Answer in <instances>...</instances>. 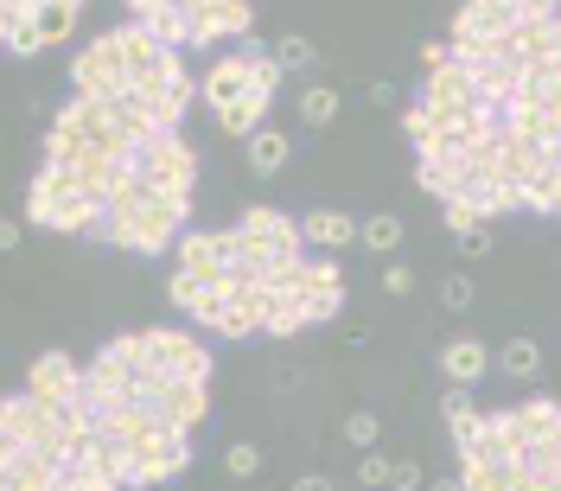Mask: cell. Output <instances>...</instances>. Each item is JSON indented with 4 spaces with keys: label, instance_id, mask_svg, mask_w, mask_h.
Wrapping results in <instances>:
<instances>
[{
    "label": "cell",
    "instance_id": "obj_16",
    "mask_svg": "<svg viewBox=\"0 0 561 491\" xmlns=\"http://www.w3.org/2000/svg\"><path fill=\"white\" fill-rule=\"evenodd\" d=\"M268 319V288L256 281V288H230L224 301V319H218V339H256Z\"/></svg>",
    "mask_w": 561,
    "mask_h": 491
},
{
    "label": "cell",
    "instance_id": "obj_23",
    "mask_svg": "<svg viewBox=\"0 0 561 491\" xmlns=\"http://www.w3.org/2000/svg\"><path fill=\"white\" fill-rule=\"evenodd\" d=\"M300 236L319 243V249H351V243H358V218H344L338 204H319V211L300 218Z\"/></svg>",
    "mask_w": 561,
    "mask_h": 491
},
{
    "label": "cell",
    "instance_id": "obj_48",
    "mask_svg": "<svg viewBox=\"0 0 561 491\" xmlns=\"http://www.w3.org/2000/svg\"><path fill=\"white\" fill-rule=\"evenodd\" d=\"M371 103L376 109H396V83H389V77H376L371 83Z\"/></svg>",
    "mask_w": 561,
    "mask_h": 491
},
{
    "label": "cell",
    "instance_id": "obj_50",
    "mask_svg": "<svg viewBox=\"0 0 561 491\" xmlns=\"http://www.w3.org/2000/svg\"><path fill=\"white\" fill-rule=\"evenodd\" d=\"M428 491H466V479H459V472H447V479H434Z\"/></svg>",
    "mask_w": 561,
    "mask_h": 491
},
{
    "label": "cell",
    "instance_id": "obj_47",
    "mask_svg": "<svg viewBox=\"0 0 561 491\" xmlns=\"http://www.w3.org/2000/svg\"><path fill=\"white\" fill-rule=\"evenodd\" d=\"M20 26V0H0V51H7V38Z\"/></svg>",
    "mask_w": 561,
    "mask_h": 491
},
{
    "label": "cell",
    "instance_id": "obj_17",
    "mask_svg": "<svg viewBox=\"0 0 561 491\" xmlns=\"http://www.w3.org/2000/svg\"><path fill=\"white\" fill-rule=\"evenodd\" d=\"M542 153H549V141H536V135H524V128H504V135H498V179L529 186V173L542 166Z\"/></svg>",
    "mask_w": 561,
    "mask_h": 491
},
{
    "label": "cell",
    "instance_id": "obj_25",
    "mask_svg": "<svg viewBox=\"0 0 561 491\" xmlns=\"http://www.w3.org/2000/svg\"><path fill=\"white\" fill-rule=\"evenodd\" d=\"M268 103H274V96H256V90H249V96H236L230 109H218V128H224L230 141H249L268 121Z\"/></svg>",
    "mask_w": 561,
    "mask_h": 491
},
{
    "label": "cell",
    "instance_id": "obj_11",
    "mask_svg": "<svg viewBox=\"0 0 561 491\" xmlns=\"http://www.w3.org/2000/svg\"><path fill=\"white\" fill-rule=\"evenodd\" d=\"M236 230L256 243V249H274V256H306V236H300V218H288L281 204H249Z\"/></svg>",
    "mask_w": 561,
    "mask_h": 491
},
{
    "label": "cell",
    "instance_id": "obj_8",
    "mask_svg": "<svg viewBox=\"0 0 561 491\" xmlns=\"http://www.w3.org/2000/svg\"><path fill=\"white\" fill-rule=\"evenodd\" d=\"M179 268H191V274H211V281H224L230 268H236V256H243V230H186L179 243Z\"/></svg>",
    "mask_w": 561,
    "mask_h": 491
},
{
    "label": "cell",
    "instance_id": "obj_37",
    "mask_svg": "<svg viewBox=\"0 0 561 491\" xmlns=\"http://www.w3.org/2000/svg\"><path fill=\"white\" fill-rule=\"evenodd\" d=\"M441 224H447L453 236H466V230H479L486 218L472 211V198H447V204H441Z\"/></svg>",
    "mask_w": 561,
    "mask_h": 491
},
{
    "label": "cell",
    "instance_id": "obj_41",
    "mask_svg": "<svg viewBox=\"0 0 561 491\" xmlns=\"http://www.w3.org/2000/svg\"><path fill=\"white\" fill-rule=\"evenodd\" d=\"M358 486L389 491V459H383V454H358Z\"/></svg>",
    "mask_w": 561,
    "mask_h": 491
},
{
    "label": "cell",
    "instance_id": "obj_10",
    "mask_svg": "<svg viewBox=\"0 0 561 491\" xmlns=\"http://www.w3.org/2000/svg\"><path fill=\"white\" fill-rule=\"evenodd\" d=\"M166 301L179 306L186 319H198L204 332H218V319H224L230 288H224V281H211V274H191V268H173V281H166Z\"/></svg>",
    "mask_w": 561,
    "mask_h": 491
},
{
    "label": "cell",
    "instance_id": "obj_12",
    "mask_svg": "<svg viewBox=\"0 0 561 491\" xmlns=\"http://www.w3.org/2000/svg\"><path fill=\"white\" fill-rule=\"evenodd\" d=\"M300 306H306V326H326L344 313V268L332 256L306 262V281H300Z\"/></svg>",
    "mask_w": 561,
    "mask_h": 491
},
{
    "label": "cell",
    "instance_id": "obj_22",
    "mask_svg": "<svg viewBox=\"0 0 561 491\" xmlns=\"http://www.w3.org/2000/svg\"><path fill=\"white\" fill-rule=\"evenodd\" d=\"M511 421H517V434H524V447L529 441H561V402L556 396H529V402H511Z\"/></svg>",
    "mask_w": 561,
    "mask_h": 491
},
{
    "label": "cell",
    "instance_id": "obj_13",
    "mask_svg": "<svg viewBox=\"0 0 561 491\" xmlns=\"http://www.w3.org/2000/svg\"><path fill=\"white\" fill-rule=\"evenodd\" d=\"M256 33V0H218V7H191V45H224V38Z\"/></svg>",
    "mask_w": 561,
    "mask_h": 491
},
{
    "label": "cell",
    "instance_id": "obj_27",
    "mask_svg": "<svg viewBox=\"0 0 561 491\" xmlns=\"http://www.w3.org/2000/svg\"><path fill=\"white\" fill-rule=\"evenodd\" d=\"M491 364H498L511 383H536V377H542V344H536V339H511Z\"/></svg>",
    "mask_w": 561,
    "mask_h": 491
},
{
    "label": "cell",
    "instance_id": "obj_39",
    "mask_svg": "<svg viewBox=\"0 0 561 491\" xmlns=\"http://www.w3.org/2000/svg\"><path fill=\"white\" fill-rule=\"evenodd\" d=\"M402 135H409V148L421 153L428 141H434V115L421 109V103H409V109H402Z\"/></svg>",
    "mask_w": 561,
    "mask_h": 491
},
{
    "label": "cell",
    "instance_id": "obj_45",
    "mask_svg": "<svg viewBox=\"0 0 561 491\" xmlns=\"http://www.w3.org/2000/svg\"><path fill=\"white\" fill-rule=\"evenodd\" d=\"M20 236H26V218H0V256L20 249Z\"/></svg>",
    "mask_w": 561,
    "mask_h": 491
},
{
    "label": "cell",
    "instance_id": "obj_26",
    "mask_svg": "<svg viewBox=\"0 0 561 491\" xmlns=\"http://www.w3.org/2000/svg\"><path fill=\"white\" fill-rule=\"evenodd\" d=\"M459 479H466V491H529L524 459H491V466H466Z\"/></svg>",
    "mask_w": 561,
    "mask_h": 491
},
{
    "label": "cell",
    "instance_id": "obj_6",
    "mask_svg": "<svg viewBox=\"0 0 561 491\" xmlns=\"http://www.w3.org/2000/svg\"><path fill=\"white\" fill-rule=\"evenodd\" d=\"M186 466H191V434H186V428H160V434H148V441H141L128 486H135V491L166 486V479H179Z\"/></svg>",
    "mask_w": 561,
    "mask_h": 491
},
{
    "label": "cell",
    "instance_id": "obj_31",
    "mask_svg": "<svg viewBox=\"0 0 561 491\" xmlns=\"http://www.w3.org/2000/svg\"><path fill=\"white\" fill-rule=\"evenodd\" d=\"M77 13H83V0H45L33 20H38V33H45V45H65V38L77 33Z\"/></svg>",
    "mask_w": 561,
    "mask_h": 491
},
{
    "label": "cell",
    "instance_id": "obj_35",
    "mask_svg": "<svg viewBox=\"0 0 561 491\" xmlns=\"http://www.w3.org/2000/svg\"><path fill=\"white\" fill-rule=\"evenodd\" d=\"M45 51V33H38L33 13H20V26H13V38H7V58H38Z\"/></svg>",
    "mask_w": 561,
    "mask_h": 491
},
{
    "label": "cell",
    "instance_id": "obj_49",
    "mask_svg": "<svg viewBox=\"0 0 561 491\" xmlns=\"http://www.w3.org/2000/svg\"><path fill=\"white\" fill-rule=\"evenodd\" d=\"M294 491H338V486L326 479V472H300V479H294Z\"/></svg>",
    "mask_w": 561,
    "mask_h": 491
},
{
    "label": "cell",
    "instance_id": "obj_28",
    "mask_svg": "<svg viewBox=\"0 0 561 491\" xmlns=\"http://www.w3.org/2000/svg\"><path fill=\"white\" fill-rule=\"evenodd\" d=\"M517 51L529 58H561V13H549V20H524L517 26Z\"/></svg>",
    "mask_w": 561,
    "mask_h": 491
},
{
    "label": "cell",
    "instance_id": "obj_3",
    "mask_svg": "<svg viewBox=\"0 0 561 491\" xmlns=\"http://www.w3.org/2000/svg\"><path fill=\"white\" fill-rule=\"evenodd\" d=\"M115 51H121V71H128V90H166V83H179L186 65H179V45H166V38H153L141 20H128V26H115Z\"/></svg>",
    "mask_w": 561,
    "mask_h": 491
},
{
    "label": "cell",
    "instance_id": "obj_20",
    "mask_svg": "<svg viewBox=\"0 0 561 491\" xmlns=\"http://www.w3.org/2000/svg\"><path fill=\"white\" fill-rule=\"evenodd\" d=\"M198 96L211 103V115L230 109L236 96H249V71H243V51H224L211 71H204V83H198Z\"/></svg>",
    "mask_w": 561,
    "mask_h": 491
},
{
    "label": "cell",
    "instance_id": "obj_18",
    "mask_svg": "<svg viewBox=\"0 0 561 491\" xmlns=\"http://www.w3.org/2000/svg\"><path fill=\"white\" fill-rule=\"evenodd\" d=\"M160 409H166V421L173 428H204L211 421V383H166L160 389Z\"/></svg>",
    "mask_w": 561,
    "mask_h": 491
},
{
    "label": "cell",
    "instance_id": "obj_43",
    "mask_svg": "<svg viewBox=\"0 0 561 491\" xmlns=\"http://www.w3.org/2000/svg\"><path fill=\"white\" fill-rule=\"evenodd\" d=\"M383 294H396V301H402V294H414V268L389 262V268H383Z\"/></svg>",
    "mask_w": 561,
    "mask_h": 491
},
{
    "label": "cell",
    "instance_id": "obj_15",
    "mask_svg": "<svg viewBox=\"0 0 561 491\" xmlns=\"http://www.w3.org/2000/svg\"><path fill=\"white\" fill-rule=\"evenodd\" d=\"M414 186L447 204V198H466L472 191V166H466V153H421L414 160Z\"/></svg>",
    "mask_w": 561,
    "mask_h": 491
},
{
    "label": "cell",
    "instance_id": "obj_5",
    "mask_svg": "<svg viewBox=\"0 0 561 491\" xmlns=\"http://www.w3.org/2000/svg\"><path fill=\"white\" fill-rule=\"evenodd\" d=\"M71 83H77V96H96V103L128 96V71H121V51H115L109 33H96V38H90V45L71 58Z\"/></svg>",
    "mask_w": 561,
    "mask_h": 491
},
{
    "label": "cell",
    "instance_id": "obj_36",
    "mask_svg": "<svg viewBox=\"0 0 561 491\" xmlns=\"http://www.w3.org/2000/svg\"><path fill=\"white\" fill-rule=\"evenodd\" d=\"M376 434H383V428H376L371 409H351V416H344V441H351L358 454H371V447H376Z\"/></svg>",
    "mask_w": 561,
    "mask_h": 491
},
{
    "label": "cell",
    "instance_id": "obj_30",
    "mask_svg": "<svg viewBox=\"0 0 561 491\" xmlns=\"http://www.w3.org/2000/svg\"><path fill=\"white\" fill-rule=\"evenodd\" d=\"M396 243H402V218H396V211H376V218L358 224V249H364V256H389Z\"/></svg>",
    "mask_w": 561,
    "mask_h": 491
},
{
    "label": "cell",
    "instance_id": "obj_52",
    "mask_svg": "<svg viewBox=\"0 0 561 491\" xmlns=\"http://www.w3.org/2000/svg\"><path fill=\"white\" fill-rule=\"evenodd\" d=\"M38 7H45V0H20V13H38Z\"/></svg>",
    "mask_w": 561,
    "mask_h": 491
},
{
    "label": "cell",
    "instance_id": "obj_1",
    "mask_svg": "<svg viewBox=\"0 0 561 491\" xmlns=\"http://www.w3.org/2000/svg\"><path fill=\"white\" fill-rule=\"evenodd\" d=\"M186 218L191 198H166V191H148L135 179L121 198H109V243L128 256H160L186 236Z\"/></svg>",
    "mask_w": 561,
    "mask_h": 491
},
{
    "label": "cell",
    "instance_id": "obj_19",
    "mask_svg": "<svg viewBox=\"0 0 561 491\" xmlns=\"http://www.w3.org/2000/svg\"><path fill=\"white\" fill-rule=\"evenodd\" d=\"M441 371H447V383L479 389V383L491 377V344H479V339H447V344H441Z\"/></svg>",
    "mask_w": 561,
    "mask_h": 491
},
{
    "label": "cell",
    "instance_id": "obj_44",
    "mask_svg": "<svg viewBox=\"0 0 561 491\" xmlns=\"http://www.w3.org/2000/svg\"><path fill=\"white\" fill-rule=\"evenodd\" d=\"M459 256H491V230L486 224L466 230V236H459Z\"/></svg>",
    "mask_w": 561,
    "mask_h": 491
},
{
    "label": "cell",
    "instance_id": "obj_7",
    "mask_svg": "<svg viewBox=\"0 0 561 491\" xmlns=\"http://www.w3.org/2000/svg\"><path fill=\"white\" fill-rule=\"evenodd\" d=\"M421 109L434 115V121H466V115L479 109V83H472V71L466 65H434L428 71V83H421Z\"/></svg>",
    "mask_w": 561,
    "mask_h": 491
},
{
    "label": "cell",
    "instance_id": "obj_42",
    "mask_svg": "<svg viewBox=\"0 0 561 491\" xmlns=\"http://www.w3.org/2000/svg\"><path fill=\"white\" fill-rule=\"evenodd\" d=\"M428 479H421V466L414 459H389V491H421Z\"/></svg>",
    "mask_w": 561,
    "mask_h": 491
},
{
    "label": "cell",
    "instance_id": "obj_24",
    "mask_svg": "<svg viewBox=\"0 0 561 491\" xmlns=\"http://www.w3.org/2000/svg\"><path fill=\"white\" fill-rule=\"evenodd\" d=\"M441 421H447L453 447H466V441L479 434V421H486V409H479V396H472L466 383H447V396H441Z\"/></svg>",
    "mask_w": 561,
    "mask_h": 491
},
{
    "label": "cell",
    "instance_id": "obj_46",
    "mask_svg": "<svg viewBox=\"0 0 561 491\" xmlns=\"http://www.w3.org/2000/svg\"><path fill=\"white\" fill-rule=\"evenodd\" d=\"M561 13V0H517V20H549Z\"/></svg>",
    "mask_w": 561,
    "mask_h": 491
},
{
    "label": "cell",
    "instance_id": "obj_14",
    "mask_svg": "<svg viewBox=\"0 0 561 491\" xmlns=\"http://www.w3.org/2000/svg\"><path fill=\"white\" fill-rule=\"evenodd\" d=\"M26 389H33L38 402H77L83 396V364H77L71 351H38L33 371H26Z\"/></svg>",
    "mask_w": 561,
    "mask_h": 491
},
{
    "label": "cell",
    "instance_id": "obj_9",
    "mask_svg": "<svg viewBox=\"0 0 561 491\" xmlns=\"http://www.w3.org/2000/svg\"><path fill=\"white\" fill-rule=\"evenodd\" d=\"M83 389H90V396H141V377H135V332L109 339L90 364H83Z\"/></svg>",
    "mask_w": 561,
    "mask_h": 491
},
{
    "label": "cell",
    "instance_id": "obj_33",
    "mask_svg": "<svg viewBox=\"0 0 561 491\" xmlns=\"http://www.w3.org/2000/svg\"><path fill=\"white\" fill-rule=\"evenodd\" d=\"M243 71H249V90H256V96H274V90H281V58H274V51H262V45H249V51H243Z\"/></svg>",
    "mask_w": 561,
    "mask_h": 491
},
{
    "label": "cell",
    "instance_id": "obj_29",
    "mask_svg": "<svg viewBox=\"0 0 561 491\" xmlns=\"http://www.w3.org/2000/svg\"><path fill=\"white\" fill-rule=\"evenodd\" d=\"M262 332H268V339H294V332H306V306H300V288H294V294H268Z\"/></svg>",
    "mask_w": 561,
    "mask_h": 491
},
{
    "label": "cell",
    "instance_id": "obj_38",
    "mask_svg": "<svg viewBox=\"0 0 561 491\" xmlns=\"http://www.w3.org/2000/svg\"><path fill=\"white\" fill-rule=\"evenodd\" d=\"M224 472L230 479H256V472H262V454H256L249 441H236V447H224Z\"/></svg>",
    "mask_w": 561,
    "mask_h": 491
},
{
    "label": "cell",
    "instance_id": "obj_4",
    "mask_svg": "<svg viewBox=\"0 0 561 491\" xmlns=\"http://www.w3.org/2000/svg\"><path fill=\"white\" fill-rule=\"evenodd\" d=\"M135 166H141V186L148 191H166V198H191L198 186V160L179 135H166V141H153V148L135 153Z\"/></svg>",
    "mask_w": 561,
    "mask_h": 491
},
{
    "label": "cell",
    "instance_id": "obj_32",
    "mask_svg": "<svg viewBox=\"0 0 561 491\" xmlns=\"http://www.w3.org/2000/svg\"><path fill=\"white\" fill-rule=\"evenodd\" d=\"M338 96L332 83H306V96H300V128H332L338 121Z\"/></svg>",
    "mask_w": 561,
    "mask_h": 491
},
{
    "label": "cell",
    "instance_id": "obj_21",
    "mask_svg": "<svg viewBox=\"0 0 561 491\" xmlns=\"http://www.w3.org/2000/svg\"><path fill=\"white\" fill-rule=\"evenodd\" d=\"M243 153H249V173H256V179H274V173L288 166V153H294V135L274 128V121H262V128L243 141Z\"/></svg>",
    "mask_w": 561,
    "mask_h": 491
},
{
    "label": "cell",
    "instance_id": "obj_34",
    "mask_svg": "<svg viewBox=\"0 0 561 491\" xmlns=\"http://www.w3.org/2000/svg\"><path fill=\"white\" fill-rule=\"evenodd\" d=\"M274 58H281V71H313L319 65V45L306 33H288V38H274Z\"/></svg>",
    "mask_w": 561,
    "mask_h": 491
},
{
    "label": "cell",
    "instance_id": "obj_40",
    "mask_svg": "<svg viewBox=\"0 0 561 491\" xmlns=\"http://www.w3.org/2000/svg\"><path fill=\"white\" fill-rule=\"evenodd\" d=\"M472 301H479V288H472L466 274H447V281H441V306H447V313H466Z\"/></svg>",
    "mask_w": 561,
    "mask_h": 491
},
{
    "label": "cell",
    "instance_id": "obj_51",
    "mask_svg": "<svg viewBox=\"0 0 561 491\" xmlns=\"http://www.w3.org/2000/svg\"><path fill=\"white\" fill-rule=\"evenodd\" d=\"M0 491H13V459H0Z\"/></svg>",
    "mask_w": 561,
    "mask_h": 491
},
{
    "label": "cell",
    "instance_id": "obj_2",
    "mask_svg": "<svg viewBox=\"0 0 561 491\" xmlns=\"http://www.w3.org/2000/svg\"><path fill=\"white\" fill-rule=\"evenodd\" d=\"M135 377H141V396H160L166 383H211V351L198 332L148 326L135 332Z\"/></svg>",
    "mask_w": 561,
    "mask_h": 491
}]
</instances>
